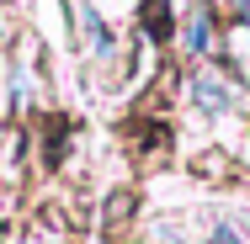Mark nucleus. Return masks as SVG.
I'll list each match as a JSON object with an SVG mask.
<instances>
[{"mask_svg": "<svg viewBox=\"0 0 250 244\" xmlns=\"http://www.w3.org/2000/svg\"><path fill=\"white\" fill-rule=\"evenodd\" d=\"M192 96H197V106H208V112H224V106H229L224 85H213V80H197V91H192Z\"/></svg>", "mask_w": 250, "mask_h": 244, "instance_id": "f257e3e1", "label": "nucleus"}, {"mask_svg": "<svg viewBox=\"0 0 250 244\" xmlns=\"http://www.w3.org/2000/svg\"><path fill=\"white\" fill-rule=\"evenodd\" d=\"M208 32H213V21H208V11H197V16H192V27H187V48L202 53V48H208Z\"/></svg>", "mask_w": 250, "mask_h": 244, "instance_id": "f03ea898", "label": "nucleus"}, {"mask_svg": "<svg viewBox=\"0 0 250 244\" xmlns=\"http://www.w3.org/2000/svg\"><path fill=\"white\" fill-rule=\"evenodd\" d=\"M208 244H240V234H234L229 223H218V228H213V239H208Z\"/></svg>", "mask_w": 250, "mask_h": 244, "instance_id": "7ed1b4c3", "label": "nucleus"}]
</instances>
